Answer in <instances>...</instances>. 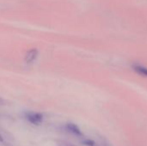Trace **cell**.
<instances>
[{"instance_id": "cell-8", "label": "cell", "mask_w": 147, "mask_h": 146, "mask_svg": "<svg viewBox=\"0 0 147 146\" xmlns=\"http://www.w3.org/2000/svg\"><path fill=\"white\" fill-rule=\"evenodd\" d=\"M0 142H3V137H2L1 134H0Z\"/></svg>"}, {"instance_id": "cell-3", "label": "cell", "mask_w": 147, "mask_h": 146, "mask_svg": "<svg viewBox=\"0 0 147 146\" xmlns=\"http://www.w3.org/2000/svg\"><path fill=\"white\" fill-rule=\"evenodd\" d=\"M66 129L75 136H83V133L81 132L80 128L73 123H68L66 125Z\"/></svg>"}, {"instance_id": "cell-5", "label": "cell", "mask_w": 147, "mask_h": 146, "mask_svg": "<svg viewBox=\"0 0 147 146\" xmlns=\"http://www.w3.org/2000/svg\"><path fill=\"white\" fill-rule=\"evenodd\" d=\"M56 144L58 146H77L68 141H65V140H63V139H58L56 140Z\"/></svg>"}, {"instance_id": "cell-4", "label": "cell", "mask_w": 147, "mask_h": 146, "mask_svg": "<svg viewBox=\"0 0 147 146\" xmlns=\"http://www.w3.org/2000/svg\"><path fill=\"white\" fill-rule=\"evenodd\" d=\"M133 69L140 75L141 76H144V77H147V68L143 66V65H133Z\"/></svg>"}, {"instance_id": "cell-6", "label": "cell", "mask_w": 147, "mask_h": 146, "mask_svg": "<svg viewBox=\"0 0 147 146\" xmlns=\"http://www.w3.org/2000/svg\"><path fill=\"white\" fill-rule=\"evenodd\" d=\"M83 144L87 146H95V142L90 139H85L83 141Z\"/></svg>"}, {"instance_id": "cell-7", "label": "cell", "mask_w": 147, "mask_h": 146, "mask_svg": "<svg viewBox=\"0 0 147 146\" xmlns=\"http://www.w3.org/2000/svg\"><path fill=\"white\" fill-rule=\"evenodd\" d=\"M6 104V101L3 99V98H2L1 96H0V106H3V105H5Z\"/></svg>"}, {"instance_id": "cell-2", "label": "cell", "mask_w": 147, "mask_h": 146, "mask_svg": "<svg viewBox=\"0 0 147 146\" xmlns=\"http://www.w3.org/2000/svg\"><path fill=\"white\" fill-rule=\"evenodd\" d=\"M37 56H38V50L36 48L30 49L29 51L27 52V53L25 55V59H24L25 63L26 64H31V63H33L36 59Z\"/></svg>"}, {"instance_id": "cell-1", "label": "cell", "mask_w": 147, "mask_h": 146, "mask_svg": "<svg viewBox=\"0 0 147 146\" xmlns=\"http://www.w3.org/2000/svg\"><path fill=\"white\" fill-rule=\"evenodd\" d=\"M26 118L30 123L34 124V125H39L43 120V115L40 113H36V112L28 113L26 114Z\"/></svg>"}]
</instances>
